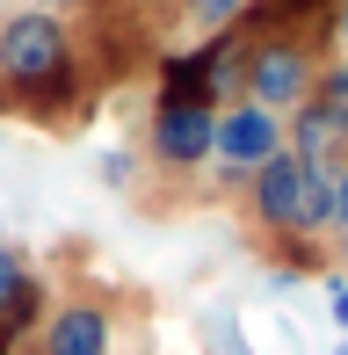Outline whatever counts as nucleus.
Wrapping results in <instances>:
<instances>
[{
  "mask_svg": "<svg viewBox=\"0 0 348 355\" xmlns=\"http://www.w3.org/2000/svg\"><path fill=\"white\" fill-rule=\"evenodd\" d=\"M29 8H44V15H66V8H73V0H29Z\"/></svg>",
  "mask_w": 348,
  "mask_h": 355,
  "instance_id": "4468645a",
  "label": "nucleus"
},
{
  "mask_svg": "<svg viewBox=\"0 0 348 355\" xmlns=\"http://www.w3.org/2000/svg\"><path fill=\"white\" fill-rule=\"evenodd\" d=\"M276 153H283V116H276V109H261V102L218 109V145H211V159H218L225 174H261Z\"/></svg>",
  "mask_w": 348,
  "mask_h": 355,
  "instance_id": "7ed1b4c3",
  "label": "nucleus"
},
{
  "mask_svg": "<svg viewBox=\"0 0 348 355\" xmlns=\"http://www.w3.org/2000/svg\"><path fill=\"white\" fill-rule=\"evenodd\" d=\"M312 58H305V44H290V37H268L254 58H247V102H261V109H297V102H312Z\"/></svg>",
  "mask_w": 348,
  "mask_h": 355,
  "instance_id": "20e7f679",
  "label": "nucleus"
},
{
  "mask_svg": "<svg viewBox=\"0 0 348 355\" xmlns=\"http://www.w3.org/2000/svg\"><path fill=\"white\" fill-rule=\"evenodd\" d=\"M15 297H22V261H15V254L0 247V312H8Z\"/></svg>",
  "mask_w": 348,
  "mask_h": 355,
  "instance_id": "9d476101",
  "label": "nucleus"
},
{
  "mask_svg": "<svg viewBox=\"0 0 348 355\" xmlns=\"http://www.w3.org/2000/svg\"><path fill=\"white\" fill-rule=\"evenodd\" d=\"M254 218L268 232H327L334 225V167H312L283 145L254 174Z\"/></svg>",
  "mask_w": 348,
  "mask_h": 355,
  "instance_id": "f257e3e1",
  "label": "nucleus"
},
{
  "mask_svg": "<svg viewBox=\"0 0 348 355\" xmlns=\"http://www.w3.org/2000/svg\"><path fill=\"white\" fill-rule=\"evenodd\" d=\"M341 225H348V159L334 167V232H341Z\"/></svg>",
  "mask_w": 348,
  "mask_h": 355,
  "instance_id": "f8f14e48",
  "label": "nucleus"
},
{
  "mask_svg": "<svg viewBox=\"0 0 348 355\" xmlns=\"http://www.w3.org/2000/svg\"><path fill=\"white\" fill-rule=\"evenodd\" d=\"M341 261H348V225H341ZM341 276H348V268H341Z\"/></svg>",
  "mask_w": 348,
  "mask_h": 355,
  "instance_id": "2eb2a0df",
  "label": "nucleus"
},
{
  "mask_svg": "<svg viewBox=\"0 0 348 355\" xmlns=\"http://www.w3.org/2000/svg\"><path fill=\"white\" fill-rule=\"evenodd\" d=\"M327 312H334V327L348 334V276H327Z\"/></svg>",
  "mask_w": 348,
  "mask_h": 355,
  "instance_id": "9b49d317",
  "label": "nucleus"
},
{
  "mask_svg": "<svg viewBox=\"0 0 348 355\" xmlns=\"http://www.w3.org/2000/svg\"><path fill=\"white\" fill-rule=\"evenodd\" d=\"M44 355H109V312L87 304V297L58 304L44 319Z\"/></svg>",
  "mask_w": 348,
  "mask_h": 355,
  "instance_id": "423d86ee",
  "label": "nucleus"
},
{
  "mask_svg": "<svg viewBox=\"0 0 348 355\" xmlns=\"http://www.w3.org/2000/svg\"><path fill=\"white\" fill-rule=\"evenodd\" d=\"M334 355H348V334H341V348H334Z\"/></svg>",
  "mask_w": 348,
  "mask_h": 355,
  "instance_id": "dca6fc26",
  "label": "nucleus"
},
{
  "mask_svg": "<svg viewBox=\"0 0 348 355\" xmlns=\"http://www.w3.org/2000/svg\"><path fill=\"white\" fill-rule=\"evenodd\" d=\"M290 153L312 159V167H341V159H348V131L327 116L320 102H297L290 109Z\"/></svg>",
  "mask_w": 348,
  "mask_h": 355,
  "instance_id": "0eeeda50",
  "label": "nucleus"
},
{
  "mask_svg": "<svg viewBox=\"0 0 348 355\" xmlns=\"http://www.w3.org/2000/svg\"><path fill=\"white\" fill-rule=\"evenodd\" d=\"M312 102H320L327 116H334L341 131H348V58H334V66H327L320 80H312Z\"/></svg>",
  "mask_w": 348,
  "mask_h": 355,
  "instance_id": "6e6552de",
  "label": "nucleus"
},
{
  "mask_svg": "<svg viewBox=\"0 0 348 355\" xmlns=\"http://www.w3.org/2000/svg\"><path fill=\"white\" fill-rule=\"evenodd\" d=\"M218 145V109L211 102H160L153 109V159L160 167H203Z\"/></svg>",
  "mask_w": 348,
  "mask_h": 355,
  "instance_id": "39448f33",
  "label": "nucleus"
},
{
  "mask_svg": "<svg viewBox=\"0 0 348 355\" xmlns=\"http://www.w3.org/2000/svg\"><path fill=\"white\" fill-rule=\"evenodd\" d=\"M182 8H189V22H196V29H232V22L247 15V0H182Z\"/></svg>",
  "mask_w": 348,
  "mask_h": 355,
  "instance_id": "1a4fd4ad",
  "label": "nucleus"
},
{
  "mask_svg": "<svg viewBox=\"0 0 348 355\" xmlns=\"http://www.w3.org/2000/svg\"><path fill=\"white\" fill-rule=\"evenodd\" d=\"M334 44H341V58H348V0H334Z\"/></svg>",
  "mask_w": 348,
  "mask_h": 355,
  "instance_id": "ddd939ff",
  "label": "nucleus"
},
{
  "mask_svg": "<svg viewBox=\"0 0 348 355\" xmlns=\"http://www.w3.org/2000/svg\"><path fill=\"white\" fill-rule=\"evenodd\" d=\"M66 58H73V37H66L58 15L22 8V15L0 22V73H8L22 94H44L51 80H66Z\"/></svg>",
  "mask_w": 348,
  "mask_h": 355,
  "instance_id": "f03ea898",
  "label": "nucleus"
}]
</instances>
